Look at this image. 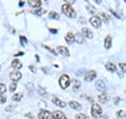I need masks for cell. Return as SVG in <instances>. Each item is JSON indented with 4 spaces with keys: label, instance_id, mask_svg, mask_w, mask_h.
<instances>
[{
    "label": "cell",
    "instance_id": "42",
    "mask_svg": "<svg viewBox=\"0 0 126 119\" xmlns=\"http://www.w3.org/2000/svg\"><path fill=\"white\" fill-rule=\"evenodd\" d=\"M94 1H96V2L98 3V4H100V3H101V1H102V0H94Z\"/></svg>",
    "mask_w": 126,
    "mask_h": 119
},
{
    "label": "cell",
    "instance_id": "7",
    "mask_svg": "<svg viewBox=\"0 0 126 119\" xmlns=\"http://www.w3.org/2000/svg\"><path fill=\"white\" fill-rule=\"evenodd\" d=\"M21 77H22V75H21V73L19 72V71H15V72H12V73L10 74V78H11L14 82H17L18 80H20Z\"/></svg>",
    "mask_w": 126,
    "mask_h": 119
},
{
    "label": "cell",
    "instance_id": "43",
    "mask_svg": "<svg viewBox=\"0 0 126 119\" xmlns=\"http://www.w3.org/2000/svg\"><path fill=\"white\" fill-rule=\"evenodd\" d=\"M23 4H24V3H23V2H22V1H20V2H19V5H20V6H22V5H23Z\"/></svg>",
    "mask_w": 126,
    "mask_h": 119
},
{
    "label": "cell",
    "instance_id": "19",
    "mask_svg": "<svg viewBox=\"0 0 126 119\" xmlns=\"http://www.w3.org/2000/svg\"><path fill=\"white\" fill-rule=\"evenodd\" d=\"M53 114L55 116V119H67V118H66V116L61 112V111H55Z\"/></svg>",
    "mask_w": 126,
    "mask_h": 119
},
{
    "label": "cell",
    "instance_id": "45",
    "mask_svg": "<svg viewBox=\"0 0 126 119\" xmlns=\"http://www.w3.org/2000/svg\"><path fill=\"white\" fill-rule=\"evenodd\" d=\"M85 1H86V0H85Z\"/></svg>",
    "mask_w": 126,
    "mask_h": 119
},
{
    "label": "cell",
    "instance_id": "30",
    "mask_svg": "<svg viewBox=\"0 0 126 119\" xmlns=\"http://www.w3.org/2000/svg\"><path fill=\"white\" fill-rule=\"evenodd\" d=\"M119 66H120V69H121V71L123 73H126V63H119Z\"/></svg>",
    "mask_w": 126,
    "mask_h": 119
},
{
    "label": "cell",
    "instance_id": "37",
    "mask_svg": "<svg viewBox=\"0 0 126 119\" xmlns=\"http://www.w3.org/2000/svg\"><path fill=\"white\" fill-rule=\"evenodd\" d=\"M30 70H31L33 73H36V67H35L34 65H31V66H30Z\"/></svg>",
    "mask_w": 126,
    "mask_h": 119
},
{
    "label": "cell",
    "instance_id": "20",
    "mask_svg": "<svg viewBox=\"0 0 126 119\" xmlns=\"http://www.w3.org/2000/svg\"><path fill=\"white\" fill-rule=\"evenodd\" d=\"M98 100H99L100 102H102V103H105V102L108 100V95L104 94V93L99 95V96H98Z\"/></svg>",
    "mask_w": 126,
    "mask_h": 119
},
{
    "label": "cell",
    "instance_id": "12",
    "mask_svg": "<svg viewBox=\"0 0 126 119\" xmlns=\"http://www.w3.org/2000/svg\"><path fill=\"white\" fill-rule=\"evenodd\" d=\"M75 41H77L78 43H84L85 41V36L80 32H78V33L75 35Z\"/></svg>",
    "mask_w": 126,
    "mask_h": 119
},
{
    "label": "cell",
    "instance_id": "16",
    "mask_svg": "<svg viewBox=\"0 0 126 119\" xmlns=\"http://www.w3.org/2000/svg\"><path fill=\"white\" fill-rule=\"evenodd\" d=\"M27 3H29V5L32 6V7H40L41 5V1L40 0H27Z\"/></svg>",
    "mask_w": 126,
    "mask_h": 119
},
{
    "label": "cell",
    "instance_id": "23",
    "mask_svg": "<svg viewBox=\"0 0 126 119\" xmlns=\"http://www.w3.org/2000/svg\"><path fill=\"white\" fill-rule=\"evenodd\" d=\"M45 13H46V10L42 9V7H39V9H37V10L34 11V14L37 15V16H42V15H44Z\"/></svg>",
    "mask_w": 126,
    "mask_h": 119
},
{
    "label": "cell",
    "instance_id": "14",
    "mask_svg": "<svg viewBox=\"0 0 126 119\" xmlns=\"http://www.w3.org/2000/svg\"><path fill=\"white\" fill-rule=\"evenodd\" d=\"M65 41L67 42L68 44H72V43H74V41H75V35L73 33H70V32H68V33L65 35Z\"/></svg>",
    "mask_w": 126,
    "mask_h": 119
},
{
    "label": "cell",
    "instance_id": "24",
    "mask_svg": "<svg viewBox=\"0 0 126 119\" xmlns=\"http://www.w3.org/2000/svg\"><path fill=\"white\" fill-rule=\"evenodd\" d=\"M117 117H118V119H126V112L125 111H122V110L118 111L117 112Z\"/></svg>",
    "mask_w": 126,
    "mask_h": 119
},
{
    "label": "cell",
    "instance_id": "8",
    "mask_svg": "<svg viewBox=\"0 0 126 119\" xmlns=\"http://www.w3.org/2000/svg\"><path fill=\"white\" fill-rule=\"evenodd\" d=\"M57 52L60 54V55H62V56H66V57H68L69 56V51H68V49L67 47H65V46H62V45H60V46H58V49H57Z\"/></svg>",
    "mask_w": 126,
    "mask_h": 119
},
{
    "label": "cell",
    "instance_id": "4",
    "mask_svg": "<svg viewBox=\"0 0 126 119\" xmlns=\"http://www.w3.org/2000/svg\"><path fill=\"white\" fill-rule=\"evenodd\" d=\"M38 117H39V119H55L54 114L48 112V111H45V110L40 111L38 114Z\"/></svg>",
    "mask_w": 126,
    "mask_h": 119
},
{
    "label": "cell",
    "instance_id": "28",
    "mask_svg": "<svg viewBox=\"0 0 126 119\" xmlns=\"http://www.w3.org/2000/svg\"><path fill=\"white\" fill-rule=\"evenodd\" d=\"M76 119H89V118L86 116V115L80 113V114H77L76 115Z\"/></svg>",
    "mask_w": 126,
    "mask_h": 119
},
{
    "label": "cell",
    "instance_id": "41",
    "mask_svg": "<svg viewBox=\"0 0 126 119\" xmlns=\"http://www.w3.org/2000/svg\"><path fill=\"white\" fill-rule=\"evenodd\" d=\"M26 117H31V118H33V115H32V114H26Z\"/></svg>",
    "mask_w": 126,
    "mask_h": 119
},
{
    "label": "cell",
    "instance_id": "22",
    "mask_svg": "<svg viewBox=\"0 0 126 119\" xmlns=\"http://www.w3.org/2000/svg\"><path fill=\"white\" fill-rule=\"evenodd\" d=\"M22 98H23V95H22L21 93H17V94H14V95H13V97H12V99H13V101H16V102L20 101Z\"/></svg>",
    "mask_w": 126,
    "mask_h": 119
},
{
    "label": "cell",
    "instance_id": "39",
    "mask_svg": "<svg viewBox=\"0 0 126 119\" xmlns=\"http://www.w3.org/2000/svg\"><path fill=\"white\" fill-rule=\"evenodd\" d=\"M46 69H47V67H44V66L41 67V70H42L44 73H49V70H46Z\"/></svg>",
    "mask_w": 126,
    "mask_h": 119
},
{
    "label": "cell",
    "instance_id": "33",
    "mask_svg": "<svg viewBox=\"0 0 126 119\" xmlns=\"http://www.w3.org/2000/svg\"><path fill=\"white\" fill-rule=\"evenodd\" d=\"M43 47H45L46 50H48L50 53H53V54H55V55H57V52L55 51L54 49H52V47H49V46H47V45H45V44H43Z\"/></svg>",
    "mask_w": 126,
    "mask_h": 119
},
{
    "label": "cell",
    "instance_id": "34",
    "mask_svg": "<svg viewBox=\"0 0 126 119\" xmlns=\"http://www.w3.org/2000/svg\"><path fill=\"white\" fill-rule=\"evenodd\" d=\"M100 16H101V17H103L104 22H108V16H107V15H105L104 13H101Z\"/></svg>",
    "mask_w": 126,
    "mask_h": 119
},
{
    "label": "cell",
    "instance_id": "32",
    "mask_svg": "<svg viewBox=\"0 0 126 119\" xmlns=\"http://www.w3.org/2000/svg\"><path fill=\"white\" fill-rule=\"evenodd\" d=\"M6 102V96L4 94H1L0 95V103H4Z\"/></svg>",
    "mask_w": 126,
    "mask_h": 119
},
{
    "label": "cell",
    "instance_id": "35",
    "mask_svg": "<svg viewBox=\"0 0 126 119\" xmlns=\"http://www.w3.org/2000/svg\"><path fill=\"white\" fill-rule=\"evenodd\" d=\"M38 91H39V93H40V95H45V90L42 89L41 86H39L38 88Z\"/></svg>",
    "mask_w": 126,
    "mask_h": 119
},
{
    "label": "cell",
    "instance_id": "9",
    "mask_svg": "<svg viewBox=\"0 0 126 119\" xmlns=\"http://www.w3.org/2000/svg\"><path fill=\"white\" fill-rule=\"evenodd\" d=\"M81 33L84 35L85 38L92 39V38L94 37V33H93V32L88 29V27H83V29H82V32H81Z\"/></svg>",
    "mask_w": 126,
    "mask_h": 119
},
{
    "label": "cell",
    "instance_id": "36",
    "mask_svg": "<svg viewBox=\"0 0 126 119\" xmlns=\"http://www.w3.org/2000/svg\"><path fill=\"white\" fill-rule=\"evenodd\" d=\"M64 1H65L66 3H67V4H70V3L73 4V3L76 2V0H64Z\"/></svg>",
    "mask_w": 126,
    "mask_h": 119
},
{
    "label": "cell",
    "instance_id": "29",
    "mask_svg": "<svg viewBox=\"0 0 126 119\" xmlns=\"http://www.w3.org/2000/svg\"><path fill=\"white\" fill-rule=\"evenodd\" d=\"M5 91H6L5 84H4V83H0V93H1V94H4Z\"/></svg>",
    "mask_w": 126,
    "mask_h": 119
},
{
    "label": "cell",
    "instance_id": "17",
    "mask_svg": "<svg viewBox=\"0 0 126 119\" xmlns=\"http://www.w3.org/2000/svg\"><path fill=\"white\" fill-rule=\"evenodd\" d=\"M53 102L56 105H58V106H60V108H65L66 106V103L64 101H62V100H60L59 98H57V97H54L53 98Z\"/></svg>",
    "mask_w": 126,
    "mask_h": 119
},
{
    "label": "cell",
    "instance_id": "27",
    "mask_svg": "<svg viewBox=\"0 0 126 119\" xmlns=\"http://www.w3.org/2000/svg\"><path fill=\"white\" fill-rule=\"evenodd\" d=\"M17 89V84H16V82H13V83H11L10 84V88H9V90H10V92H15V90Z\"/></svg>",
    "mask_w": 126,
    "mask_h": 119
},
{
    "label": "cell",
    "instance_id": "2",
    "mask_svg": "<svg viewBox=\"0 0 126 119\" xmlns=\"http://www.w3.org/2000/svg\"><path fill=\"white\" fill-rule=\"evenodd\" d=\"M59 84H60V86L63 90L67 89L70 84V78L68 75H62L60 79H59Z\"/></svg>",
    "mask_w": 126,
    "mask_h": 119
},
{
    "label": "cell",
    "instance_id": "26",
    "mask_svg": "<svg viewBox=\"0 0 126 119\" xmlns=\"http://www.w3.org/2000/svg\"><path fill=\"white\" fill-rule=\"evenodd\" d=\"M86 9H87V11H88V13H90V14H94L96 13V9H94V6H92V5H86Z\"/></svg>",
    "mask_w": 126,
    "mask_h": 119
},
{
    "label": "cell",
    "instance_id": "38",
    "mask_svg": "<svg viewBox=\"0 0 126 119\" xmlns=\"http://www.w3.org/2000/svg\"><path fill=\"white\" fill-rule=\"evenodd\" d=\"M49 32H50L52 34H57V33H58V31H57L56 29H49Z\"/></svg>",
    "mask_w": 126,
    "mask_h": 119
},
{
    "label": "cell",
    "instance_id": "10",
    "mask_svg": "<svg viewBox=\"0 0 126 119\" xmlns=\"http://www.w3.org/2000/svg\"><path fill=\"white\" fill-rule=\"evenodd\" d=\"M96 89L98 91H100V92H104V91L106 90V85H105V83L102 81V80H97L96 82Z\"/></svg>",
    "mask_w": 126,
    "mask_h": 119
},
{
    "label": "cell",
    "instance_id": "25",
    "mask_svg": "<svg viewBox=\"0 0 126 119\" xmlns=\"http://www.w3.org/2000/svg\"><path fill=\"white\" fill-rule=\"evenodd\" d=\"M80 86H81V82L79 81V80H73V89L75 91H77L80 89Z\"/></svg>",
    "mask_w": 126,
    "mask_h": 119
},
{
    "label": "cell",
    "instance_id": "11",
    "mask_svg": "<svg viewBox=\"0 0 126 119\" xmlns=\"http://www.w3.org/2000/svg\"><path fill=\"white\" fill-rule=\"evenodd\" d=\"M105 69L108 71V72H111V73H113V72H117V66H116V64L113 62H107L105 64Z\"/></svg>",
    "mask_w": 126,
    "mask_h": 119
},
{
    "label": "cell",
    "instance_id": "18",
    "mask_svg": "<svg viewBox=\"0 0 126 119\" xmlns=\"http://www.w3.org/2000/svg\"><path fill=\"white\" fill-rule=\"evenodd\" d=\"M12 67H13V69H16V70L21 69V67H22L21 61H19L18 59H14V60L12 61Z\"/></svg>",
    "mask_w": 126,
    "mask_h": 119
},
{
    "label": "cell",
    "instance_id": "6",
    "mask_svg": "<svg viewBox=\"0 0 126 119\" xmlns=\"http://www.w3.org/2000/svg\"><path fill=\"white\" fill-rule=\"evenodd\" d=\"M96 77H97V73H96V71L90 70V71H88V72L85 74L84 79H85V81H86V82H90V81H93Z\"/></svg>",
    "mask_w": 126,
    "mask_h": 119
},
{
    "label": "cell",
    "instance_id": "1",
    "mask_svg": "<svg viewBox=\"0 0 126 119\" xmlns=\"http://www.w3.org/2000/svg\"><path fill=\"white\" fill-rule=\"evenodd\" d=\"M61 9H62L63 14H64L65 16H67V17H69V18H75L77 16L76 11H75L69 4H67V3H66V4H63L61 6Z\"/></svg>",
    "mask_w": 126,
    "mask_h": 119
},
{
    "label": "cell",
    "instance_id": "31",
    "mask_svg": "<svg viewBox=\"0 0 126 119\" xmlns=\"http://www.w3.org/2000/svg\"><path fill=\"white\" fill-rule=\"evenodd\" d=\"M20 42H21V44H22V45H26L27 39H26L24 36H20Z\"/></svg>",
    "mask_w": 126,
    "mask_h": 119
},
{
    "label": "cell",
    "instance_id": "5",
    "mask_svg": "<svg viewBox=\"0 0 126 119\" xmlns=\"http://www.w3.org/2000/svg\"><path fill=\"white\" fill-rule=\"evenodd\" d=\"M89 22H90V24H92L93 26L94 27H100L101 26V23H102V20H101V18L99 17V16H93V17H90L89 18Z\"/></svg>",
    "mask_w": 126,
    "mask_h": 119
},
{
    "label": "cell",
    "instance_id": "13",
    "mask_svg": "<svg viewBox=\"0 0 126 119\" xmlns=\"http://www.w3.org/2000/svg\"><path fill=\"white\" fill-rule=\"evenodd\" d=\"M111 36H110V35H107V36H106V38L104 39V47L106 50H109L110 47H111Z\"/></svg>",
    "mask_w": 126,
    "mask_h": 119
},
{
    "label": "cell",
    "instance_id": "3",
    "mask_svg": "<svg viewBox=\"0 0 126 119\" xmlns=\"http://www.w3.org/2000/svg\"><path fill=\"white\" fill-rule=\"evenodd\" d=\"M92 116L94 118H99L102 116V109L98 103H93L92 105Z\"/></svg>",
    "mask_w": 126,
    "mask_h": 119
},
{
    "label": "cell",
    "instance_id": "44",
    "mask_svg": "<svg viewBox=\"0 0 126 119\" xmlns=\"http://www.w3.org/2000/svg\"><path fill=\"white\" fill-rule=\"evenodd\" d=\"M124 1H126V0H124Z\"/></svg>",
    "mask_w": 126,
    "mask_h": 119
},
{
    "label": "cell",
    "instance_id": "40",
    "mask_svg": "<svg viewBox=\"0 0 126 119\" xmlns=\"http://www.w3.org/2000/svg\"><path fill=\"white\" fill-rule=\"evenodd\" d=\"M20 55H23V52H20V53H17V54H15V56H20Z\"/></svg>",
    "mask_w": 126,
    "mask_h": 119
},
{
    "label": "cell",
    "instance_id": "15",
    "mask_svg": "<svg viewBox=\"0 0 126 119\" xmlns=\"http://www.w3.org/2000/svg\"><path fill=\"white\" fill-rule=\"evenodd\" d=\"M68 105L72 108L73 110H76V111H78V110H81V104L79 103V102H77V101H75V100H72V101H69L68 102Z\"/></svg>",
    "mask_w": 126,
    "mask_h": 119
},
{
    "label": "cell",
    "instance_id": "21",
    "mask_svg": "<svg viewBox=\"0 0 126 119\" xmlns=\"http://www.w3.org/2000/svg\"><path fill=\"white\" fill-rule=\"evenodd\" d=\"M48 18L50 19H56V20H59L60 19V15H59L57 12H55V11H52L50 13L48 14Z\"/></svg>",
    "mask_w": 126,
    "mask_h": 119
}]
</instances>
